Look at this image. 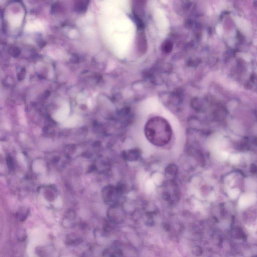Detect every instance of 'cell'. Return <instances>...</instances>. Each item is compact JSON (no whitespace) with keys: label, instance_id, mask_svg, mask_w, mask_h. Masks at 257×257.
Here are the masks:
<instances>
[{"label":"cell","instance_id":"1","mask_svg":"<svg viewBox=\"0 0 257 257\" xmlns=\"http://www.w3.org/2000/svg\"><path fill=\"white\" fill-rule=\"evenodd\" d=\"M145 132L149 140L156 145H164L171 138V130L169 125L162 119H152L146 126Z\"/></svg>","mask_w":257,"mask_h":257},{"label":"cell","instance_id":"2","mask_svg":"<svg viewBox=\"0 0 257 257\" xmlns=\"http://www.w3.org/2000/svg\"><path fill=\"white\" fill-rule=\"evenodd\" d=\"M107 216L110 222L114 223H120L124 220L125 215L121 208L114 205L109 209Z\"/></svg>","mask_w":257,"mask_h":257},{"label":"cell","instance_id":"3","mask_svg":"<svg viewBox=\"0 0 257 257\" xmlns=\"http://www.w3.org/2000/svg\"><path fill=\"white\" fill-rule=\"evenodd\" d=\"M83 242L82 237L75 233L68 234L65 240V244L69 246H78Z\"/></svg>","mask_w":257,"mask_h":257},{"label":"cell","instance_id":"4","mask_svg":"<svg viewBox=\"0 0 257 257\" xmlns=\"http://www.w3.org/2000/svg\"><path fill=\"white\" fill-rule=\"evenodd\" d=\"M75 218L76 215L74 212H68L62 221V226L67 229L74 227L76 225V223L74 222Z\"/></svg>","mask_w":257,"mask_h":257},{"label":"cell","instance_id":"5","mask_svg":"<svg viewBox=\"0 0 257 257\" xmlns=\"http://www.w3.org/2000/svg\"><path fill=\"white\" fill-rule=\"evenodd\" d=\"M29 211L28 208H22L16 213V218L20 222H24L28 216Z\"/></svg>","mask_w":257,"mask_h":257},{"label":"cell","instance_id":"6","mask_svg":"<svg viewBox=\"0 0 257 257\" xmlns=\"http://www.w3.org/2000/svg\"><path fill=\"white\" fill-rule=\"evenodd\" d=\"M16 236L19 242L21 243L25 242L27 237V232L24 228H20L17 230Z\"/></svg>","mask_w":257,"mask_h":257},{"label":"cell","instance_id":"7","mask_svg":"<svg viewBox=\"0 0 257 257\" xmlns=\"http://www.w3.org/2000/svg\"><path fill=\"white\" fill-rule=\"evenodd\" d=\"M191 252L192 254L195 256H199L201 254L202 251L201 247L198 246H195L193 247L191 249Z\"/></svg>","mask_w":257,"mask_h":257},{"label":"cell","instance_id":"8","mask_svg":"<svg viewBox=\"0 0 257 257\" xmlns=\"http://www.w3.org/2000/svg\"><path fill=\"white\" fill-rule=\"evenodd\" d=\"M36 253L39 257H46V253L44 250H43L41 247L37 248Z\"/></svg>","mask_w":257,"mask_h":257},{"label":"cell","instance_id":"9","mask_svg":"<svg viewBox=\"0 0 257 257\" xmlns=\"http://www.w3.org/2000/svg\"><path fill=\"white\" fill-rule=\"evenodd\" d=\"M162 227L165 232H169L171 230V226L169 223H162Z\"/></svg>","mask_w":257,"mask_h":257},{"label":"cell","instance_id":"10","mask_svg":"<svg viewBox=\"0 0 257 257\" xmlns=\"http://www.w3.org/2000/svg\"><path fill=\"white\" fill-rule=\"evenodd\" d=\"M172 48V46L170 43L167 42L164 46V48L163 49H166L165 52H169V51L171 50V49Z\"/></svg>","mask_w":257,"mask_h":257}]
</instances>
